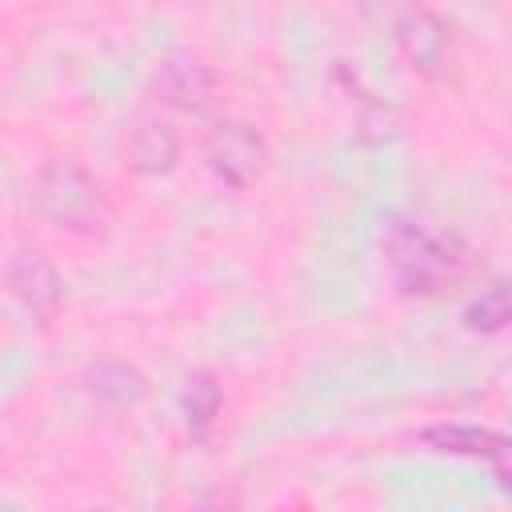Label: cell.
Here are the masks:
<instances>
[{"label":"cell","instance_id":"9c48e42d","mask_svg":"<svg viewBox=\"0 0 512 512\" xmlns=\"http://www.w3.org/2000/svg\"><path fill=\"white\" fill-rule=\"evenodd\" d=\"M84 388L96 404L104 408H132L140 396H144V376L132 368V364H120V360H104L96 364L88 376H84Z\"/></svg>","mask_w":512,"mask_h":512},{"label":"cell","instance_id":"8fae6325","mask_svg":"<svg viewBox=\"0 0 512 512\" xmlns=\"http://www.w3.org/2000/svg\"><path fill=\"white\" fill-rule=\"evenodd\" d=\"M184 416H188V424L196 432H204L220 416V384L208 372L188 376V384H184Z\"/></svg>","mask_w":512,"mask_h":512},{"label":"cell","instance_id":"30bf717a","mask_svg":"<svg viewBox=\"0 0 512 512\" xmlns=\"http://www.w3.org/2000/svg\"><path fill=\"white\" fill-rule=\"evenodd\" d=\"M508 316H512V300H508V288L496 280V284H488V288L464 308V328H472V332H480V336H492V332H500V328L508 324Z\"/></svg>","mask_w":512,"mask_h":512},{"label":"cell","instance_id":"7c38bea8","mask_svg":"<svg viewBox=\"0 0 512 512\" xmlns=\"http://www.w3.org/2000/svg\"><path fill=\"white\" fill-rule=\"evenodd\" d=\"M368 20H376V24H392L412 0H352Z\"/></svg>","mask_w":512,"mask_h":512},{"label":"cell","instance_id":"ba28073f","mask_svg":"<svg viewBox=\"0 0 512 512\" xmlns=\"http://www.w3.org/2000/svg\"><path fill=\"white\" fill-rule=\"evenodd\" d=\"M128 168L140 176H164L180 160V136L160 120H140L124 140Z\"/></svg>","mask_w":512,"mask_h":512},{"label":"cell","instance_id":"3957f363","mask_svg":"<svg viewBox=\"0 0 512 512\" xmlns=\"http://www.w3.org/2000/svg\"><path fill=\"white\" fill-rule=\"evenodd\" d=\"M392 40L404 56V64L424 76V80H440L452 64V28L424 4H408L392 24Z\"/></svg>","mask_w":512,"mask_h":512},{"label":"cell","instance_id":"5b68a950","mask_svg":"<svg viewBox=\"0 0 512 512\" xmlns=\"http://www.w3.org/2000/svg\"><path fill=\"white\" fill-rule=\"evenodd\" d=\"M8 288L24 304V312L32 320H40V324H52V316L60 312V300H64L60 272L36 248H24V252L12 256V264H8Z\"/></svg>","mask_w":512,"mask_h":512},{"label":"cell","instance_id":"277c9868","mask_svg":"<svg viewBox=\"0 0 512 512\" xmlns=\"http://www.w3.org/2000/svg\"><path fill=\"white\" fill-rule=\"evenodd\" d=\"M204 160H208V168H212L224 184H232V188H252V184L268 172L272 152H268V140H264L252 124H244V120H224V124H216V128L208 132V140H204Z\"/></svg>","mask_w":512,"mask_h":512},{"label":"cell","instance_id":"52a82bcc","mask_svg":"<svg viewBox=\"0 0 512 512\" xmlns=\"http://www.w3.org/2000/svg\"><path fill=\"white\" fill-rule=\"evenodd\" d=\"M420 440L436 452H452V456H476V460H488L496 464L500 480L508 476V436L492 432V428H480V424H432L420 432Z\"/></svg>","mask_w":512,"mask_h":512},{"label":"cell","instance_id":"7a4b0ae2","mask_svg":"<svg viewBox=\"0 0 512 512\" xmlns=\"http://www.w3.org/2000/svg\"><path fill=\"white\" fill-rule=\"evenodd\" d=\"M28 200L52 228H64L76 236H100L112 220L104 188L72 160L40 164L28 184Z\"/></svg>","mask_w":512,"mask_h":512},{"label":"cell","instance_id":"6da1fadb","mask_svg":"<svg viewBox=\"0 0 512 512\" xmlns=\"http://www.w3.org/2000/svg\"><path fill=\"white\" fill-rule=\"evenodd\" d=\"M380 252L392 268L400 292L432 296L464 272V248L452 236H436L416 220L388 216L380 228Z\"/></svg>","mask_w":512,"mask_h":512},{"label":"cell","instance_id":"8992f818","mask_svg":"<svg viewBox=\"0 0 512 512\" xmlns=\"http://www.w3.org/2000/svg\"><path fill=\"white\" fill-rule=\"evenodd\" d=\"M156 88H160L164 104H172L180 112H204L212 104L216 76L196 56H168L160 64V72H156Z\"/></svg>","mask_w":512,"mask_h":512}]
</instances>
